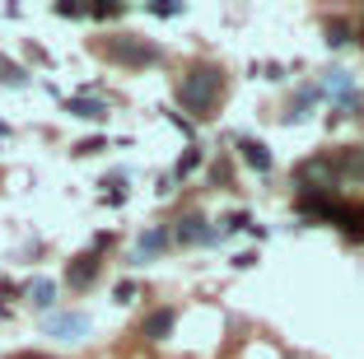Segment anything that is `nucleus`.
I'll return each mask as SVG.
<instances>
[{
    "instance_id": "nucleus-11",
    "label": "nucleus",
    "mask_w": 364,
    "mask_h": 359,
    "mask_svg": "<svg viewBox=\"0 0 364 359\" xmlns=\"http://www.w3.org/2000/svg\"><path fill=\"white\" fill-rule=\"evenodd\" d=\"M70 117H85V122H103L107 103L103 98H70Z\"/></svg>"
},
{
    "instance_id": "nucleus-3",
    "label": "nucleus",
    "mask_w": 364,
    "mask_h": 359,
    "mask_svg": "<svg viewBox=\"0 0 364 359\" xmlns=\"http://www.w3.org/2000/svg\"><path fill=\"white\" fill-rule=\"evenodd\" d=\"M103 52L112 56V61H122V65H154V61H164V52L154 43H140V38H107L103 43Z\"/></svg>"
},
{
    "instance_id": "nucleus-10",
    "label": "nucleus",
    "mask_w": 364,
    "mask_h": 359,
    "mask_svg": "<svg viewBox=\"0 0 364 359\" xmlns=\"http://www.w3.org/2000/svg\"><path fill=\"white\" fill-rule=\"evenodd\" d=\"M238 149H243V164H247V168H257V173H271V164H276L262 140H238Z\"/></svg>"
},
{
    "instance_id": "nucleus-14",
    "label": "nucleus",
    "mask_w": 364,
    "mask_h": 359,
    "mask_svg": "<svg viewBox=\"0 0 364 359\" xmlns=\"http://www.w3.org/2000/svg\"><path fill=\"white\" fill-rule=\"evenodd\" d=\"M196 164H201V149H187V154L178 159V168H173V178H187V173H192Z\"/></svg>"
},
{
    "instance_id": "nucleus-18",
    "label": "nucleus",
    "mask_w": 364,
    "mask_h": 359,
    "mask_svg": "<svg viewBox=\"0 0 364 359\" xmlns=\"http://www.w3.org/2000/svg\"><path fill=\"white\" fill-rule=\"evenodd\" d=\"M14 359H52V355H14Z\"/></svg>"
},
{
    "instance_id": "nucleus-2",
    "label": "nucleus",
    "mask_w": 364,
    "mask_h": 359,
    "mask_svg": "<svg viewBox=\"0 0 364 359\" xmlns=\"http://www.w3.org/2000/svg\"><path fill=\"white\" fill-rule=\"evenodd\" d=\"M346 196H355V205H364V149H341L332 159V201H346Z\"/></svg>"
},
{
    "instance_id": "nucleus-15",
    "label": "nucleus",
    "mask_w": 364,
    "mask_h": 359,
    "mask_svg": "<svg viewBox=\"0 0 364 359\" xmlns=\"http://www.w3.org/2000/svg\"><path fill=\"white\" fill-rule=\"evenodd\" d=\"M0 80H5V85H23V70L10 65V61H0Z\"/></svg>"
},
{
    "instance_id": "nucleus-1",
    "label": "nucleus",
    "mask_w": 364,
    "mask_h": 359,
    "mask_svg": "<svg viewBox=\"0 0 364 359\" xmlns=\"http://www.w3.org/2000/svg\"><path fill=\"white\" fill-rule=\"evenodd\" d=\"M220 94H225V70L210 61L192 65V70L178 80V103L187 107L192 117H210L215 103H220Z\"/></svg>"
},
{
    "instance_id": "nucleus-9",
    "label": "nucleus",
    "mask_w": 364,
    "mask_h": 359,
    "mask_svg": "<svg viewBox=\"0 0 364 359\" xmlns=\"http://www.w3.org/2000/svg\"><path fill=\"white\" fill-rule=\"evenodd\" d=\"M173 322H178V313L173 308H159V313H150L145 322H140V336H150V341H164L173 331Z\"/></svg>"
},
{
    "instance_id": "nucleus-4",
    "label": "nucleus",
    "mask_w": 364,
    "mask_h": 359,
    "mask_svg": "<svg viewBox=\"0 0 364 359\" xmlns=\"http://www.w3.org/2000/svg\"><path fill=\"white\" fill-rule=\"evenodd\" d=\"M107 243H112V238H107V233H98L94 247H89V252H80L75 262H70V271H65V285H70V289H89V285H94V275H98V252H103Z\"/></svg>"
},
{
    "instance_id": "nucleus-6",
    "label": "nucleus",
    "mask_w": 364,
    "mask_h": 359,
    "mask_svg": "<svg viewBox=\"0 0 364 359\" xmlns=\"http://www.w3.org/2000/svg\"><path fill=\"white\" fill-rule=\"evenodd\" d=\"M47 336H56V341H85L89 336V313H52V317H47Z\"/></svg>"
},
{
    "instance_id": "nucleus-16",
    "label": "nucleus",
    "mask_w": 364,
    "mask_h": 359,
    "mask_svg": "<svg viewBox=\"0 0 364 359\" xmlns=\"http://www.w3.org/2000/svg\"><path fill=\"white\" fill-rule=\"evenodd\" d=\"M103 196H107V201H112V205H122V201H127V187H122V178L112 182V191H103Z\"/></svg>"
},
{
    "instance_id": "nucleus-12",
    "label": "nucleus",
    "mask_w": 364,
    "mask_h": 359,
    "mask_svg": "<svg viewBox=\"0 0 364 359\" xmlns=\"http://www.w3.org/2000/svg\"><path fill=\"white\" fill-rule=\"evenodd\" d=\"M28 299H33V308H52L56 304V285L38 275V280H28Z\"/></svg>"
},
{
    "instance_id": "nucleus-7",
    "label": "nucleus",
    "mask_w": 364,
    "mask_h": 359,
    "mask_svg": "<svg viewBox=\"0 0 364 359\" xmlns=\"http://www.w3.org/2000/svg\"><path fill=\"white\" fill-rule=\"evenodd\" d=\"M215 238H220V229H210V224H205L201 215H182V220H178V229H173V243H182V247L215 243Z\"/></svg>"
},
{
    "instance_id": "nucleus-5",
    "label": "nucleus",
    "mask_w": 364,
    "mask_h": 359,
    "mask_svg": "<svg viewBox=\"0 0 364 359\" xmlns=\"http://www.w3.org/2000/svg\"><path fill=\"white\" fill-rule=\"evenodd\" d=\"M322 94L332 98V107H346V112L360 107V89H355L350 70H327V75H322Z\"/></svg>"
},
{
    "instance_id": "nucleus-8",
    "label": "nucleus",
    "mask_w": 364,
    "mask_h": 359,
    "mask_svg": "<svg viewBox=\"0 0 364 359\" xmlns=\"http://www.w3.org/2000/svg\"><path fill=\"white\" fill-rule=\"evenodd\" d=\"M168 243H173V233H168V229H150V233H140V243H136V252H131V262H150V257H159Z\"/></svg>"
},
{
    "instance_id": "nucleus-13",
    "label": "nucleus",
    "mask_w": 364,
    "mask_h": 359,
    "mask_svg": "<svg viewBox=\"0 0 364 359\" xmlns=\"http://www.w3.org/2000/svg\"><path fill=\"white\" fill-rule=\"evenodd\" d=\"M346 43H350V23L332 19V23H327V47H346Z\"/></svg>"
},
{
    "instance_id": "nucleus-17",
    "label": "nucleus",
    "mask_w": 364,
    "mask_h": 359,
    "mask_svg": "<svg viewBox=\"0 0 364 359\" xmlns=\"http://www.w3.org/2000/svg\"><path fill=\"white\" fill-rule=\"evenodd\" d=\"M131 299H136V285H131V280H122V285H117V304H131Z\"/></svg>"
}]
</instances>
